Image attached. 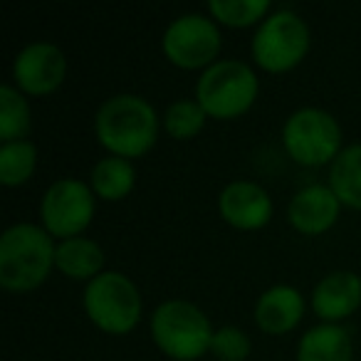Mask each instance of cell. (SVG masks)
<instances>
[{"label":"cell","instance_id":"cell-1","mask_svg":"<svg viewBox=\"0 0 361 361\" xmlns=\"http://www.w3.org/2000/svg\"><path fill=\"white\" fill-rule=\"evenodd\" d=\"M94 134L111 156L134 159L156 144L159 116L139 94H114L97 109Z\"/></svg>","mask_w":361,"mask_h":361},{"label":"cell","instance_id":"cell-2","mask_svg":"<svg viewBox=\"0 0 361 361\" xmlns=\"http://www.w3.org/2000/svg\"><path fill=\"white\" fill-rule=\"evenodd\" d=\"M52 235L35 223H16L0 238V285L13 292L40 287L55 265Z\"/></svg>","mask_w":361,"mask_h":361},{"label":"cell","instance_id":"cell-3","mask_svg":"<svg viewBox=\"0 0 361 361\" xmlns=\"http://www.w3.org/2000/svg\"><path fill=\"white\" fill-rule=\"evenodd\" d=\"M213 326L203 310L186 300H166L151 314L156 346L176 361H193L211 351Z\"/></svg>","mask_w":361,"mask_h":361},{"label":"cell","instance_id":"cell-4","mask_svg":"<svg viewBox=\"0 0 361 361\" xmlns=\"http://www.w3.org/2000/svg\"><path fill=\"white\" fill-rule=\"evenodd\" d=\"M257 99V77L240 60H218L206 67L196 85V102L208 116L233 119L245 114Z\"/></svg>","mask_w":361,"mask_h":361},{"label":"cell","instance_id":"cell-5","mask_svg":"<svg viewBox=\"0 0 361 361\" xmlns=\"http://www.w3.org/2000/svg\"><path fill=\"white\" fill-rule=\"evenodd\" d=\"M87 317L109 334H126L141 317L139 287L121 272H102L87 282L85 290Z\"/></svg>","mask_w":361,"mask_h":361},{"label":"cell","instance_id":"cell-6","mask_svg":"<svg viewBox=\"0 0 361 361\" xmlns=\"http://www.w3.org/2000/svg\"><path fill=\"white\" fill-rule=\"evenodd\" d=\"M252 57L267 72H287L305 60L310 50V27L297 13L275 11L252 35Z\"/></svg>","mask_w":361,"mask_h":361},{"label":"cell","instance_id":"cell-7","mask_svg":"<svg viewBox=\"0 0 361 361\" xmlns=\"http://www.w3.org/2000/svg\"><path fill=\"white\" fill-rule=\"evenodd\" d=\"M285 149L297 164L322 166L339 156L341 129L336 119L324 109L302 106L292 111L282 129Z\"/></svg>","mask_w":361,"mask_h":361},{"label":"cell","instance_id":"cell-8","mask_svg":"<svg viewBox=\"0 0 361 361\" xmlns=\"http://www.w3.org/2000/svg\"><path fill=\"white\" fill-rule=\"evenodd\" d=\"M221 40V30L213 18H206L201 13H186L169 23L161 45L173 65L183 70H198L216 62Z\"/></svg>","mask_w":361,"mask_h":361},{"label":"cell","instance_id":"cell-9","mask_svg":"<svg viewBox=\"0 0 361 361\" xmlns=\"http://www.w3.org/2000/svg\"><path fill=\"white\" fill-rule=\"evenodd\" d=\"M94 216V191L77 178H60L45 191L40 218L52 238H77Z\"/></svg>","mask_w":361,"mask_h":361},{"label":"cell","instance_id":"cell-10","mask_svg":"<svg viewBox=\"0 0 361 361\" xmlns=\"http://www.w3.org/2000/svg\"><path fill=\"white\" fill-rule=\"evenodd\" d=\"M65 72V52L55 42H30L13 62V80L25 94H50L62 85Z\"/></svg>","mask_w":361,"mask_h":361},{"label":"cell","instance_id":"cell-11","mask_svg":"<svg viewBox=\"0 0 361 361\" xmlns=\"http://www.w3.org/2000/svg\"><path fill=\"white\" fill-rule=\"evenodd\" d=\"M218 211L231 226L255 231L272 218V198L252 180H233L218 198Z\"/></svg>","mask_w":361,"mask_h":361},{"label":"cell","instance_id":"cell-12","mask_svg":"<svg viewBox=\"0 0 361 361\" xmlns=\"http://www.w3.org/2000/svg\"><path fill=\"white\" fill-rule=\"evenodd\" d=\"M341 201L329 186H305L297 191L287 208L290 223L305 235H319L329 231L339 218Z\"/></svg>","mask_w":361,"mask_h":361},{"label":"cell","instance_id":"cell-13","mask_svg":"<svg viewBox=\"0 0 361 361\" xmlns=\"http://www.w3.org/2000/svg\"><path fill=\"white\" fill-rule=\"evenodd\" d=\"M361 305V277L349 270L324 275L312 292V307L324 322L336 324Z\"/></svg>","mask_w":361,"mask_h":361},{"label":"cell","instance_id":"cell-14","mask_svg":"<svg viewBox=\"0 0 361 361\" xmlns=\"http://www.w3.org/2000/svg\"><path fill=\"white\" fill-rule=\"evenodd\" d=\"M305 314V300L300 290L290 285H275L260 295L255 305V322L267 334H285L295 329Z\"/></svg>","mask_w":361,"mask_h":361},{"label":"cell","instance_id":"cell-15","mask_svg":"<svg viewBox=\"0 0 361 361\" xmlns=\"http://www.w3.org/2000/svg\"><path fill=\"white\" fill-rule=\"evenodd\" d=\"M351 336L341 324H317L300 339L297 361H351Z\"/></svg>","mask_w":361,"mask_h":361},{"label":"cell","instance_id":"cell-16","mask_svg":"<svg viewBox=\"0 0 361 361\" xmlns=\"http://www.w3.org/2000/svg\"><path fill=\"white\" fill-rule=\"evenodd\" d=\"M102 265H104V250L99 243L82 235L57 243L55 267L70 280H94L97 275H102Z\"/></svg>","mask_w":361,"mask_h":361},{"label":"cell","instance_id":"cell-17","mask_svg":"<svg viewBox=\"0 0 361 361\" xmlns=\"http://www.w3.org/2000/svg\"><path fill=\"white\" fill-rule=\"evenodd\" d=\"M136 183V171L129 159L121 156H104L92 166L90 173V186L94 196L104 198V201H121L129 196L131 188Z\"/></svg>","mask_w":361,"mask_h":361},{"label":"cell","instance_id":"cell-18","mask_svg":"<svg viewBox=\"0 0 361 361\" xmlns=\"http://www.w3.org/2000/svg\"><path fill=\"white\" fill-rule=\"evenodd\" d=\"M329 188L341 203L351 208H361V144L346 146L331 161Z\"/></svg>","mask_w":361,"mask_h":361},{"label":"cell","instance_id":"cell-19","mask_svg":"<svg viewBox=\"0 0 361 361\" xmlns=\"http://www.w3.org/2000/svg\"><path fill=\"white\" fill-rule=\"evenodd\" d=\"M30 131V106L23 92L13 85L0 87V139L23 141Z\"/></svg>","mask_w":361,"mask_h":361},{"label":"cell","instance_id":"cell-20","mask_svg":"<svg viewBox=\"0 0 361 361\" xmlns=\"http://www.w3.org/2000/svg\"><path fill=\"white\" fill-rule=\"evenodd\" d=\"M37 166V146L32 141H8L0 146V183L23 186Z\"/></svg>","mask_w":361,"mask_h":361},{"label":"cell","instance_id":"cell-21","mask_svg":"<svg viewBox=\"0 0 361 361\" xmlns=\"http://www.w3.org/2000/svg\"><path fill=\"white\" fill-rule=\"evenodd\" d=\"M270 0H211L208 11L213 20L231 27H247L257 20H265L270 16Z\"/></svg>","mask_w":361,"mask_h":361},{"label":"cell","instance_id":"cell-22","mask_svg":"<svg viewBox=\"0 0 361 361\" xmlns=\"http://www.w3.org/2000/svg\"><path fill=\"white\" fill-rule=\"evenodd\" d=\"M206 109L196 99H178L166 109L164 126L173 139H191L206 124Z\"/></svg>","mask_w":361,"mask_h":361},{"label":"cell","instance_id":"cell-23","mask_svg":"<svg viewBox=\"0 0 361 361\" xmlns=\"http://www.w3.org/2000/svg\"><path fill=\"white\" fill-rule=\"evenodd\" d=\"M250 336L238 326H221L211 341V351L221 361H245L250 356Z\"/></svg>","mask_w":361,"mask_h":361}]
</instances>
